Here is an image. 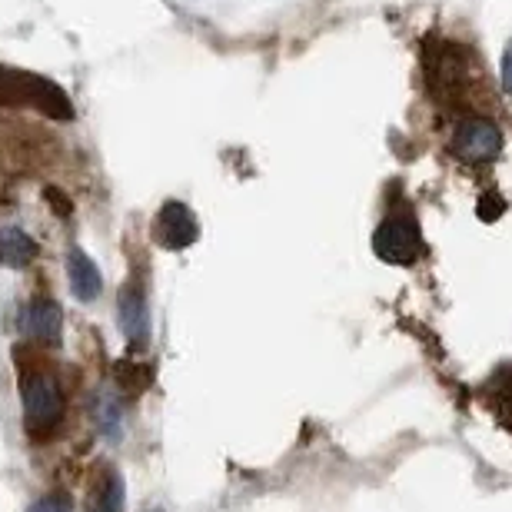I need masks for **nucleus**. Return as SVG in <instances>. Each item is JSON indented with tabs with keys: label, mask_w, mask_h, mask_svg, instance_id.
<instances>
[{
	"label": "nucleus",
	"mask_w": 512,
	"mask_h": 512,
	"mask_svg": "<svg viewBox=\"0 0 512 512\" xmlns=\"http://www.w3.org/2000/svg\"><path fill=\"white\" fill-rule=\"evenodd\" d=\"M449 147L466 163H489L503 150V133H499L493 120H463L456 127L453 140H449Z\"/></svg>",
	"instance_id": "20e7f679"
},
{
	"label": "nucleus",
	"mask_w": 512,
	"mask_h": 512,
	"mask_svg": "<svg viewBox=\"0 0 512 512\" xmlns=\"http://www.w3.org/2000/svg\"><path fill=\"white\" fill-rule=\"evenodd\" d=\"M496 409H499V419L512 429V373H506L503 380H499V393H496Z\"/></svg>",
	"instance_id": "ddd939ff"
},
{
	"label": "nucleus",
	"mask_w": 512,
	"mask_h": 512,
	"mask_svg": "<svg viewBox=\"0 0 512 512\" xmlns=\"http://www.w3.org/2000/svg\"><path fill=\"white\" fill-rule=\"evenodd\" d=\"M27 512H70V499L64 493H50L44 499H37Z\"/></svg>",
	"instance_id": "4468645a"
},
{
	"label": "nucleus",
	"mask_w": 512,
	"mask_h": 512,
	"mask_svg": "<svg viewBox=\"0 0 512 512\" xmlns=\"http://www.w3.org/2000/svg\"><path fill=\"white\" fill-rule=\"evenodd\" d=\"M60 330H64V313L54 300H44L37 296L34 306H30V333L44 343H60Z\"/></svg>",
	"instance_id": "1a4fd4ad"
},
{
	"label": "nucleus",
	"mask_w": 512,
	"mask_h": 512,
	"mask_svg": "<svg viewBox=\"0 0 512 512\" xmlns=\"http://www.w3.org/2000/svg\"><path fill=\"white\" fill-rule=\"evenodd\" d=\"M197 233H200L197 220H193L187 203H180V200L163 203V210L157 213V220H153V237H157L167 250L190 247V243L197 240Z\"/></svg>",
	"instance_id": "39448f33"
},
{
	"label": "nucleus",
	"mask_w": 512,
	"mask_h": 512,
	"mask_svg": "<svg viewBox=\"0 0 512 512\" xmlns=\"http://www.w3.org/2000/svg\"><path fill=\"white\" fill-rule=\"evenodd\" d=\"M150 512H160V509H150Z\"/></svg>",
	"instance_id": "f3484780"
},
{
	"label": "nucleus",
	"mask_w": 512,
	"mask_h": 512,
	"mask_svg": "<svg viewBox=\"0 0 512 512\" xmlns=\"http://www.w3.org/2000/svg\"><path fill=\"white\" fill-rule=\"evenodd\" d=\"M67 273H70V290H74L77 300L94 303L100 296V290H104V280H100L97 263L90 260L84 250L74 247L67 253Z\"/></svg>",
	"instance_id": "423d86ee"
},
{
	"label": "nucleus",
	"mask_w": 512,
	"mask_h": 512,
	"mask_svg": "<svg viewBox=\"0 0 512 512\" xmlns=\"http://www.w3.org/2000/svg\"><path fill=\"white\" fill-rule=\"evenodd\" d=\"M117 376H120V386H124L130 396H137V393H143V389L150 386L153 370H150V366H140V370H137L133 363H124V366L117 370Z\"/></svg>",
	"instance_id": "9b49d317"
},
{
	"label": "nucleus",
	"mask_w": 512,
	"mask_h": 512,
	"mask_svg": "<svg viewBox=\"0 0 512 512\" xmlns=\"http://www.w3.org/2000/svg\"><path fill=\"white\" fill-rule=\"evenodd\" d=\"M503 90L512 97V44L506 47V54H503Z\"/></svg>",
	"instance_id": "dca6fc26"
},
{
	"label": "nucleus",
	"mask_w": 512,
	"mask_h": 512,
	"mask_svg": "<svg viewBox=\"0 0 512 512\" xmlns=\"http://www.w3.org/2000/svg\"><path fill=\"white\" fill-rule=\"evenodd\" d=\"M44 193H47V200H54V203H50V207H54V213H60V217H67V213H70V203H67L64 193H60L57 187H47Z\"/></svg>",
	"instance_id": "2eb2a0df"
},
{
	"label": "nucleus",
	"mask_w": 512,
	"mask_h": 512,
	"mask_svg": "<svg viewBox=\"0 0 512 512\" xmlns=\"http://www.w3.org/2000/svg\"><path fill=\"white\" fill-rule=\"evenodd\" d=\"M37 256V243L27 237L20 227H4L0 230V266H27Z\"/></svg>",
	"instance_id": "9d476101"
},
{
	"label": "nucleus",
	"mask_w": 512,
	"mask_h": 512,
	"mask_svg": "<svg viewBox=\"0 0 512 512\" xmlns=\"http://www.w3.org/2000/svg\"><path fill=\"white\" fill-rule=\"evenodd\" d=\"M373 250L380 260L386 263H413L423 253V240H419V227L409 213H399V217H386L380 223L373 237Z\"/></svg>",
	"instance_id": "7ed1b4c3"
},
{
	"label": "nucleus",
	"mask_w": 512,
	"mask_h": 512,
	"mask_svg": "<svg viewBox=\"0 0 512 512\" xmlns=\"http://www.w3.org/2000/svg\"><path fill=\"white\" fill-rule=\"evenodd\" d=\"M20 403H24V429L34 439H44L64 419L67 409L57 376L44 370V366L27 363H20Z\"/></svg>",
	"instance_id": "f257e3e1"
},
{
	"label": "nucleus",
	"mask_w": 512,
	"mask_h": 512,
	"mask_svg": "<svg viewBox=\"0 0 512 512\" xmlns=\"http://www.w3.org/2000/svg\"><path fill=\"white\" fill-rule=\"evenodd\" d=\"M97 426L104 429V433H117V426H120V403H117V396L104 393V396L97 399Z\"/></svg>",
	"instance_id": "f8f14e48"
},
{
	"label": "nucleus",
	"mask_w": 512,
	"mask_h": 512,
	"mask_svg": "<svg viewBox=\"0 0 512 512\" xmlns=\"http://www.w3.org/2000/svg\"><path fill=\"white\" fill-rule=\"evenodd\" d=\"M0 104L34 107L54 120H74V107H70L64 87H57L47 77L27 74V70H14V67H0Z\"/></svg>",
	"instance_id": "f03ea898"
},
{
	"label": "nucleus",
	"mask_w": 512,
	"mask_h": 512,
	"mask_svg": "<svg viewBox=\"0 0 512 512\" xmlns=\"http://www.w3.org/2000/svg\"><path fill=\"white\" fill-rule=\"evenodd\" d=\"M120 330L127 333L130 346L147 343L150 323H147V303H143L140 286H127V290L120 293Z\"/></svg>",
	"instance_id": "0eeeda50"
},
{
	"label": "nucleus",
	"mask_w": 512,
	"mask_h": 512,
	"mask_svg": "<svg viewBox=\"0 0 512 512\" xmlns=\"http://www.w3.org/2000/svg\"><path fill=\"white\" fill-rule=\"evenodd\" d=\"M90 512H124V479L117 476V469L104 466L100 476L90 486V499H87Z\"/></svg>",
	"instance_id": "6e6552de"
}]
</instances>
